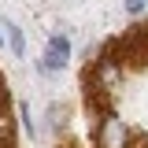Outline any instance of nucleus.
<instances>
[{"mask_svg":"<svg viewBox=\"0 0 148 148\" xmlns=\"http://www.w3.org/2000/svg\"><path fill=\"white\" fill-rule=\"evenodd\" d=\"M96 141H100V148H133L137 137L122 126V119H119L115 111H108V115L96 122Z\"/></svg>","mask_w":148,"mask_h":148,"instance_id":"f257e3e1","label":"nucleus"},{"mask_svg":"<svg viewBox=\"0 0 148 148\" xmlns=\"http://www.w3.org/2000/svg\"><path fill=\"white\" fill-rule=\"evenodd\" d=\"M122 4H126V11H130V15H141L148 0H122Z\"/></svg>","mask_w":148,"mask_h":148,"instance_id":"39448f33","label":"nucleus"},{"mask_svg":"<svg viewBox=\"0 0 148 148\" xmlns=\"http://www.w3.org/2000/svg\"><path fill=\"white\" fill-rule=\"evenodd\" d=\"M67 59H71V41L63 34H56V37H48V45H45V56H41V63H37V71L45 74H56V71H63L67 67Z\"/></svg>","mask_w":148,"mask_h":148,"instance_id":"f03ea898","label":"nucleus"},{"mask_svg":"<svg viewBox=\"0 0 148 148\" xmlns=\"http://www.w3.org/2000/svg\"><path fill=\"white\" fill-rule=\"evenodd\" d=\"M0 45H4V30H0Z\"/></svg>","mask_w":148,"mask_h":148,"instance_id":"423d86ee","label":"nucleus"},{"mask_svg":"<svg viewBox=\"0 0 148 148\" xmlns=\"http://www.w3.org/2000/svg\"><path fill=\"white\" fill-rule=\"evenodd\" d=\"M4 34H8V48H11L15 56L26 52V37H22V30H18L15 22H4Z\"/></svg>","mask_w":148,"mask_h":148,"instance_id":"7ed1b4c3","label":"nucleus"},{"mask_svg":"<svg viewBox=\"0 0 148 148\" xmlns=\"http://www.w3.org/2000/svg\"><path fill=\"white\" fill-rule=\"evenodd\" d=\"M67 115H71V108H67V104H56V108L48 111V122H52V130H59V133H63V126H67Z\"/></svg>","mask_w":148,"mask_h":148,"instance_id":"20e7f679","label":"nucleus"}]
</instances>
